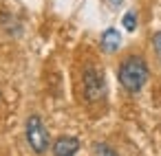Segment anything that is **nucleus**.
<instances>
[{
  "instance_id": "obj_1",
  "label": "nucleus",
  "mask_w": 161,
  "mask_h": 156,
  "mask_svg": "<svg viewBox=\"0 0 161 156\" xmlns=\"http://www.w3.org/2000/svg\"><path fill=\"white\" fill-rule=\"evenodd\" d=\"M117 77H119V84H121V88L126 92H132V95L139 92L148 81V64H146V60L139 57V55L126 57L121 62V66H119Z\"/></svg>"
},
{
  "instance_id": "obj_2",
  "label": "nucleus",
  "mask_w": 161,
  "mask_h": 156,
  "mask_svg": "<svg viewBox=\"0 0 161 156\" xmlns=\"http://www.w3.org/2000/svg\"><path fill=\"white\" fill-rule=\"evenodd\" d=\"M25 134H27V143L29 147L36 152V154H44L49 149V132L42 123V119L38 114H31L27 119V127H25Z\"/></svg>"
},
{
  "instance_id": "obj_3",
  "label": "nucleus",
  "mask_w": 161,
  "mask_h": 156,
  "mask_svg": "<svg viewBox=\"0 0 161 156\" xmlns=\"http://www.w3.org/2000/svg\"><path fill=\"white\" fill-rule=\"evenodd\" d=\"M104 90H106V84H104L102 73H99L97 68H93V66L86 68V70H84V95L88 97V101L102 99Z\"/></svg>"
},
{
  "instance_id": "obj_4",
  "label": "nucleus",
  "mask_w": 161,
  "mask_h": 156,
  "mask_svg": "<svg viewBox=\"0 0 161 156\" xmlns=\"http://www.w3.org/2000/svg\"><path fill=\"white\" fill-rule=\"evenodd\" d=\"M80 149V141L75 136H60L53 143V156H75Z\"/></svg>"
},
{
  "instance_id": "obj_5",
  "label": "nucleus",
  "mask_w": 161,
  "mask_h": 156,
  "mask_svg": "<svg viewBox=\"0 0 161 156\" xmlns=\"http://www.w3.org/2000/svg\"><path fill=\"white\" fill-rule=\"evenodd\" d=\"M121 44V35L117 29H106L102 33V51L104 53H115Z\"/></svg>"
},
{
  "instance_id": "obj_6",
  "label": "nucleus",
  "mask_w": 161,
  "mask_h": 156,
  "mask_svg": "<svg viewBox=\"0 0 161 156\" xmlns=\"http://www.w3.org/2000/svg\"><path fill=\"white\" fill-rule=\"evenodd\" d=\"M93 156H117L115 149H110L106 143H95L93 145Z\"/></svg>"
},
{
  "instance_id": "obj_7",
  "label": "nucleus",
  "mask_w": 161,
  "mask_h": 156,
  "mask_svg": "<svg viewBox=\"0 0 161 156\" xmlns=\"http://www.w3.org/2000/svg\"><path fill=\"white\" fill-rule=\"evenodd\" d=\"M124 27H126V31H135L137 29V16H135V11H128L124 16Z\"/></svg>"
},
{
  "instance_id": "obj_8",
  "label": "nucleus",
  "mask_w": 161,
  "mask_h": 156,
  "mask_svg": "<svg viewBox=\"0 0 161 156\" xmlns=\"http://www.w3.org/2000/svg\"><path fill=\"white\" fill-rule=\"evenodd\" d=\"M152 44H154V51H157V55L161 57V31L152 38Z\"/></svg>"
},
{
  "instance_id": "obj_9",
  "label": "nucleus",
  "mask_w": 161,
  "mask_h": 156,
  "mask_svg": "<svg viewBox=\"0 0 161 156\" xmlns=\"http://www.w3.org/2000/svg\"><path fill=\"white\" fill-rule=\"evenodd\" d=\"M108 3H110V5H113V7H117V5H119V3H121V0H108Z\"/></svg>"
}]
</instances>
